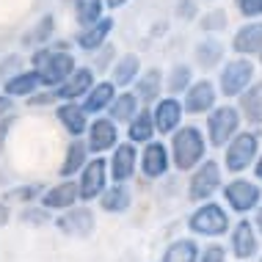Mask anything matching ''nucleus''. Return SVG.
Here are the masks:
<instances>
[{"label":"nucleus","instance_id":"nucleus-1","mask_svg":"<svg viewBox=\"0 0 262 262\" xmlns=\"http://www.w3.org/2000/svg\"><path fill=\"white\" fill-rule=\"evenodd\" d=\"M207 138L199 124H180L168 136V155H171V168L188 174L193 166L207 158Z\"/></svg>","mask_w":262,"mask_h":262},{"label":"nucleus","instance_id":"nucleus-2","mask_svg":"<svg viewBox=\"0 0 262 262\" xmlns=\"http://www.w3.org/2000/svg\"><path fill=\"white\" fill-rule=\"evenodd\" d=\"M75 67H77V58L72 50L41 45V47H33V53H31V69H36L41 89H55L58 83L67 80Z\"/></svg>","mask_w":262,"mask_h":262},{"label":"nucleus","instance_id":"nucleus-3","mask_svg":"<svg viewBox=\"0 0 262 262\" xmlns=\"http://www.w3.org/2000/svg\"><path fill=\"white\" fill-rule=\"evenodd\" d=\"M232 226V218H229V210L224 207L221 202H199L193 204L188 215V229L193 237H204V240H218L229 232Z\"/></svg>","mask_w":262,"mask_h":262},{"label":"nucleus","instance_id":"nucleus-4","mask_svg":"<svg viewBox=\"0 0 262 262\" xmlns=\"http://www.w3.org/2000/svg\"><path fill=\"white\" fill-rule=\"evenodd\" d=\"M243 127V116H240L237 105L232 102H215L204 113V138L212 149H224V144Z\"/></svg>","mask_w":262,"mask_h":262},{"label":"nucleus","instance_id":"nucleus-5","mask_svg":"<svg viewBox=\"0 0 262 262\" xmlns=\"http://www.w3.org/2000/svg\"><path fill=\"white\" fill-rule=\"evenodd\" d=\"M262 149V138L257 130H240L224 144V168L229 174H246L251 168L254 158Z\"/></svg>","mask_w":262,"mask_h":262},{"label":"nucleus","instance_id":"nucleus-6","mask_svg":"<svg viewBox=\"0 0 262 262\" xmlns=\"http://www.w3.org/2000/svg\"><path fill=\"white\" fill-rule=\"evenodd\" d=\"M224 185V166L212 158H204L199 166H193L188 171V202L199 204V202H207V199H215L218 190Z\"/></svg>","mask_w":262,"mask_h":262},{"label":"nucleus","instance_id":"nucleus-7","mask_svg":"<svg viewBox=\"0 0 262 262\" xmlns=\"http://www.w3.org/2000/svg\"><path fill=\"white\" fill-rule=\"evenodd\" d=\"M257 77V67H254L251 58L246 55H235L232 61H224L218 67V94L226 97V100H237L246 89L251 86V80Z\"/></svg>","mask_w":262,"mask_h":262},{"label":"nucleus","instance_id":"nucleus-8","mask_svg":"<svg viewBox=\"0 0 262 262\" xmlns=\"http://www.w3.org/2000/svg\"><path fill=\"white\" fill-rule=\"evenodd\" d=\"M218 193H224L226 210L237 212V215H249L262 202V185L257 180H246L243 174H235L229 182H224Z\"/></svg>","mask_w":262,"mask_h":262},{"label":"nucleus","instance_id":"nucleus-9","mask_svg":"<svg viewBox=\"0 0 262 262\" xmlns=\"http://www.w3.org/2000/svg\"><path fill=\"white\" fill-rule=\"evenodd\" d=\"M77 182V196H80V202H97V196L102 193L105 188H108L111 177H108V158H102V155H91L86 160V166L77 171L75 177Z\"/></svg>","mask_w":262,"mask_h":262},{"label":"nucleus","instance_id":"nucleus-10","mask_svg":"<svg viewBox=\"0 0 262 262\" xmlns=\"http://www.w3.org/2000/svg\"><path fill=\"white\" fill-rule=\"evenodd\" d=\"M83 141H86L91 155H108L113 146L122 141V130H119V124L113 122L111 116L97 113V116L89 119V127H86V133H83Z\"/></svg>","mask_w":262,"mask_h":262},{"label":"nucleus","instance_id":"nucleus-11","mask_svg":"<svg viewBox=\"0 0 262 262\" xmlns=\"http://www.w3.org/2000/svg\"><path fill=\"white\" fill-rule=\"evenodd\" d=\"M229 246H226V251H229V257H235L237 262H249L259 254V235L257 229H254L251 218L243 215L240 221H232L229 226Z\"/></svg>","mask_w":262,"mask_h":262},{"label":"nucleus","instance_id":"nucleus-12","mask_svg":"<svg viewBox=\"0 0 262 262\" xmlns=\"http://www.w3.org/2000/svg\"><path fill=\"white\" fill-rule=\"evenodd\" d=\"M53 224H55V229L67 237H89V235H94V229H97L94 210H91L89 204H80V202L72 204V207H67V210H61Z\"/></svg>","mask_w":262,"mask_h":262},{"label":"nucleus","instance_id":"nucleus-13","mask_svg":"<svg viewBox=\"0 0 262 262\" xmlns=\"http://www.w3.org/2000/svg\"><path fill=\"white\" fill-rule=\"evenodd\" d=\"M218 86L215 80H210V77H199L180 94V102H182V111H185V116H204L212 105L218 102Z\"/></svg>","mask_w":262,"mask_h":262},{"label":"nucleus","instance_id":"nucleus-14","mask_svg":"<svg viewBox=\"0 0 262 262\" xmlns=\"http://www.w3.org/2000/svg\"><path fill=\"white\" fill-rule=\"evenodd\" d=\"M138 171L146 180H163L171 171V155H168V144L160 138H152L138 146Z\"/></svg>","mask_w":262,"mask_h":262},{"label":"nucleus","instance_id":"nucleus-15","mask_svg":"<svg viewBox=\"0 0 262 262\" xmlns=\"http://www.w3.org/2000/svg\"><path fill=\"white\" fill-rule=\"evenodd\" d=\"M108 177L111 182H130L138 171V146L133 141H119L108 152Z\"/></svg>","mask_w":262,"mask_h":262},{"label":"nucleus","instance_id":"nucleus-16","mask_svg":"<svg viewBox=\"0 0 262 262\" xmlns=\"http://www.w3.org/2000/svg\"><path fill=\"white\" fill-rule=\"evenodd\" d=\"M149 108H152V122H155V133L158 136H171L177 127L182 124V119H185L180 97H171V94H163Z\"/></svg>","mask_w":262,"mask_h":262},{"label":"nucleus","instance_id":"nucleus-17","mask_svg":"<svg viewBox=\"0 0 262 262\" xmlns=\"http://www.w3.org/2000/svg\"><path fill=\"white\" fill-rule=\"evenodd\" d=\"M113 25H116V19H113L111 14H102V17L97 19V23L77 28V33L72 36V45L77 47V50H83V53H94V50H100L105 41L111 39Z\"/></svg>","mask_w":262,"mask_h":262},{"label":"nucleus","instance_id":"nucleus-18","mask_svg":"<svg viewBox=\"0 0 262 262\" xmlns=\"http://www.w3.org/2000/svg\"><path fill=\"white\" fill-rule=\"evenodd\" d=\"M77 202H80V196H77L75 177H69V180H58L55 185L41 190V196H39V204H41V207H47L50 212H61V210L77 204Z\"/></svg>","mask_w":262,"mask_h":262},{"label":"nucleus","instance_id":"nucleus-19","mask_svg":"<svg viewBox=\"0 0 262 262\" xmlns=\"http://www.w3.org/2000/svg\"><path fill=\"white\" fill-rule=\"evenodd\" d=\"M94 80H97V72H94V69L77 63L72 72H69L67 80L55 86V97H58V102H61V100H77V102H80L83 94H86V91L94 86Z\"/></svg>","mask_w":262,"mask_h":262},{"label":"nucleus","instance_id":"nucleus-20","mask_svg":"<svg viewBox=\"0 0 262 262\" xmlns=\"http://www.w3.org/2000/svg\"><path fill=\"white\" fill-rule=\"evenodd\" d=\"M229 50L235 55H246V58H257L262 50V19H249L246 25H240L232 33Z\"/></svg>","mask_w":262,"mask_h":262},{"label":"nucleus","instance_id":"nucleus-21","mask_svg":"<svg viewBox=\"0 0 262 262\" xmlns=\"http://www.w3.org/2000/svg\"><path fill=\"white\" fill-rule=\"evenodd\" d=\"M130 91L138 97L141 105H155L166 91H163V69L160 67H146L141 69L138 77L133 80Z\"/></svg>","mask_w":262,"mask_h":262},{"label":"nucleus","instance_id":"nucleus-22","mask_svg":"<svg viewBox=\"0 0 262 262\" xmlns=\"http://www.w3.org/2000/svg\"><path fill=\"white\" fill-rule=\"evenodd\" d=\"M55 119H58V124L63 127V133L69 138H77L86 133L91 116L83 111V105L77 100H61V102H55Z\"/></svg>","mask_w":262,"mask_h":262},{"label":"nucleus","instance_id":"nucleus-23","mask_svg":"<svg viewBox=\"0 0 262 262\" xmlns=\"http://www.w3.org/2000/svg\"><path fill=\"white\" fill-rule=\"evenodd\" d=\"M97 202H100V210L108 215H124L133 207L136 196L130 190V182H108V188L97 196Z\"/></svg>","mask_w":262,"mask_h":262},{"label":"nucleus","instance_id":"nucleus-24","mask_svg":"<svg viewBox=\"0 0 262 262\" xmlns=\"http://www.w3.org/2000/svg\"><path fill=\"white\" fill-rule=\"evenodd\" d=\"M226 61V45L215 36H204L202 41H196L193 47V63L202 69V72H210V69H218Z\"/></svg>","mask_w":262,"mask_h":262},{"label":"nucleus","instance_id":"nucleus-25","mask_svg":"<svg viewBox=\"0 0 262 262\" xmlns=\"http://www.w3.org/2000/svg\"><path fill=\"white\" fill-rule=\"evenodd\" d=\"M141 69H144V63H141V58H138L136 53H122V55H116V61L111 63L108 80L116 89H130Z\"/></svg>","mask_w":262,"mask_h":262},{"label":"nucleus","instance_id":"nucleus-26","mask_svg":"<svg viewBox=\"0 0 262 262\" xmlns=\"http://www.w3.org/2000/svg\"><path fill=\"white\" fill-rule=\"evenodd\" d=\"M39 89H41V80L36 69H17L9 77H3V94L14 97V100H25V97H31Z\"/></svg>","mask_w":262,"mask_h":262},{"label":"nucleus","instance_id":"nucleus-27","mask_svg":"<svg viewBox=\"0 0 262 262\" xmlns=\"http://www.w3.org/2000/svg\"><path fill=\"white\" fill-rule=\"evenodd\" d=\"M124 138L133 141L136 146L146 144V141L158 138V133H155V122H152V108L149 105H141L136 111V116L130 119V122L124 124Z\"/></svg>","mask_w":262,"mask_h":262},{"label":"nucleus","instance_id":"nucleus-28","mask_svg":"<svg viewBox=\"0 0 262 262\" xmlns=\"http://www.w3.org/2000/svg\"><path fill=\"white\" fill-rule=\"evenodd\" d=\"M116 86L105 77V80H94V86H91L86 94H83V100H80V105H83V111L89 113V116H97V113H105L108 111V105H111V100L116 97Z\"/></svg>","mask_w":262,"mask_h":262},{"label":"nucleus","instance_id":"nucleus-29","mask_svg":"<svg viewBox=\"0 0 262 262\" xmlns=\"http://www.w3.org/2000/svg\"><path fill=\"white\" fill-rule=\"evenodd\" d=\"M237 111L246 124L262 127V80H251V86L237 97Z\"/></svg>","mask_w":262,"mask_h":262},{"label":"nucleus","instance_id":"nucleus-30","mask_svg":"<svg viewBox=\"0 0 262 262\" xmlns=\"http://www.w3.org/2000/svg\"><path fill=\"white\" fill-rule=\"evenodd\" d=\"M89 158H91V152H89V146H86V141H83V136L69 138L67 152H63V160H61V166H58V177H61V180L77 177V171L86 166Z\"/></svg>","mask_w":262,"mask_h":262},{"label":"nucleus","instance_id":"nucleus-31","mask_svg":"<svg viewBox=\"0 0 262 262\" xmlns=\"http://www.w3.org/2000/svg\"><path fill=\"white\" fill-rule=\"evenodd\" d=\"M138 108H141L138 97L133 94L130 89H119V91H116V97H113L111 105H108V111H105V116H111L113 122L122 127V124H127L133 116H136V111H138Z\"/></svg>","mask_w":262,"mask_h":262},{"label":"nucleus","instance_id":"nucleus-32","mask_svg":"<svg viewBox=\"0 0 262 262\" xmlns=\"http://www.w3.org/2000/svg\"><path fill=\"white\" fill-rule=\"evenodd\" d=\"M193 83V67L190 63H171V69L163 72V91L171 97H180Z\"/></svg>","mask_w":262,"mask_h":262},{"label":"nucleus","instance_id":"nucleus-33","mask_svg":"<svg viewBox=\"0 0 262 262\" xmlns=\"http://www.w3.org/2000/svg\"><path fill=\"white\" fill-rule=\"evenodd\" d=\"M199 257V240L193 235L190 237H177L163 249L160 262H196Z\"/></svg>","mask_w":262,"mask_h":262},{"label":"nucleus","instance_id":"nucleus-34","mask_svg":"<svg viewBox=\"0 0 262 262\" xmlns=\"http://www.w3.org/2000/svg\"><path fill=\"white\" fill-rule=\"evenodd\" d=\"M53 36H55V17L53 14H41L36 19V25L28 33H23V45L25 47H41V45H50Z\"/></svg>","mask_w":262,"mask_h":262},{"label":"nucleus","instance_id":"nucleus-35","mask_svg":"<svg viewBox=\"0 0 262 262\" xmlns=\"http://www.w3.org/2000/svg\"><path fill=\"white\" fill-rule=\"evenodd\" d=\"M102 14H105V3H102V0H72V17H75L77 28L97 23Z\"/></svg>","mask_w":262,"mask_h":262},{"label":"nucleus","instance_id":"nucleus-36","mask_svg":"<svg viewBox=\"0 0 262 262\" xmlns=\"http://www.w3.org/2000/svg\"><path fill=\"white\" fill-rule=\"evenodd\" d=\"M47 185L45 182H25V185H14L11 190H6L3 193V202H9V204H33V202H39V196H41V190H45Z\"/></svg>","mask_w":262,"mask_h":262},{"label":"nucleus","instance_id":"nucleus-37","mask_svg":"<svg viewBox=\"0 0 262 262\" xmlns=\"http://www.w3.org/2000/svg\"><path fill=\"white\" fill-rule=\"evenodd\" d=\"M17 221L25 226H47V224H53V212L47 207H41L39 202L23 204V210L17 212Z\"/></svg>","mask_w":262,"mask_h":262},{"label":"nucleus","instance_id":"nucleus-38","mask_svg":"<svg viewBox=\"0 0 262 262\" xmlns=\"http://www.w3.org/2000/svg\"><path fill=\"white\" fill-rule=\"evenodd\" d=\"M196 23H199V31L202 33L215 36L218 31H224V28L229 25V17H226L224 9H210V11H202L199 17H196Z\"/></svg>","mask_w":262,"mask_h":262},{"label":"nucleus","instance_id":"nucleus-39","mask_svg":"<svg viewBox=\"0 0 262 262\" xmlns=\"http://www.w3.org/2000/svg\"><path fill=\"white\" fill-rule=\"evenodd\" d=\"M89 55H91V63H89V67L94 69V72H108L111 63L116 61V47L105 41L100 50H94V53H89Z\"/></svg>","mask_w":262,"mask_h":262},{"label":"nucleus","instance_id":"nucleus-40","mask_svg":"<svg viewBox=\"0 0 262 262\" xmlns=\"http://www.w3.org/2000/svg\"><path fill=\"white\" fill-rule=\"evenodd\" d=\"M196 262H229V251H226L224 243H218V240H212L207 246H199V257Z\"/></svg>","mask_w":262,"mask_h":262},{"label":"nucleus","instance_id":"nucleus-41","mask_svg":"<svg viewBox=\"0 0 262 262\" xmlns=\"http://www.w3.org/2000/svg\"><path fill=\"white\" fill-rule=\"evenodd\" d=\"M55 102H58L55 89H39V91H33L31 97H25L28 108H55Z\"/></svg>","mask_w":262,"mask_h":262},{"label":"nucleus","instance_id":"nucleus-42","mask_svg":"<svg viewBox=\"0 0 262 262\" xmlns=\"http://www.w3.org/2000/svg\"><path fill=\"white\" fill-rule=\"evenodd\" d=\"M174 17L182 19V23H193V19L199 17V3H196V0H177Z\"/></svg>","mask_w":262,"mask_h":262},{"label":"nucleus","instance_id":"nucleus-43","mask_svg":"<svg viewBox=\"0 0 262 262\" xmlns=\"http://www.w3.org/2000/svg\"><path fill=\"white\" fill-rule=\"evenodd\" d=\"M235 9L243 19H259L262 17V0H235Z\"/></svg>","mask_w":262,"mask_h":262},{"label":"nucleus","instance_id":"nucleus-44","mask_svg":"<svg viewBox=\"0 0 262 262\" xmlns=\"http://www.w3.org/2000/svg\"><path fill=\"white\" fill-rule=\"evenodd\" d=\"M14 122H17V113H6V116L0 119V155H3L6 144H9V136H11Z\"/></svg>","mask_w":262,"mask_h":262},{"label":"nucleus","instance_id":"nucleus-45","mask_svg":"<svg viewBox=\"0 0 262 262\" xmlns=\"http://www.w3.org/2000/svg\"><path fill=\"white\" fill-rule=\"evenodd\" d=\"M14 105H17V100H14V97H9V94H3V91H0V119H3L6 113H14Z\"/></svg>","mask_w":262,"mask_h":262},{"label":"nucleus","instance_id":"nucleus-46","mask_svg":"<svg viewBox=\"0 0 262 262\" xmlns=\"http://www.w3.org/2000/svg\"><path fill=\"white\" fill-rule=\"evenodd\" d=\"M11 215H14V212H11V204L0 199V226H6V224H9V221H11Z\"/></svg>","mask_w":262,"mask_h":262},{"label":"nucleus","instance_id":"nucleus-47","mask_svg":"<svg viewBox=\"0 0 262 262\" xmlns=\"http://www.w3.org/2000/svg\"><path fill=\"white\" fill-rule=\"evenodd\" d=\"M251 171H254V180L262 185V149H259V155L254 158V163H251Z\"/></svg>","mask_w":262,"mask_h":262},{"label":"nucleus","instance_id":"nucleus-48","mask_svg":"<svg viewBox=\"0 0 262 262\" xmlns=\"http://www.w3.org/2000/svg\"><path fill=\"white\" fill-rule=\"evenodd\" d=\"M251 224H254V229H257V235L262 237V202L254 207V218H251Z\"/></svg>","mask_w":262,"mask_h":262},{"label":"nucleus","instance_id":"nucleus-49","mask_svg":"<svg viewBox=\"0 0 262 262\" xmlns=\"http://www.w3.org/2000/svg\"><path fill=\"white\" fill-rule=\"evenodd\" d=\"M105 3V9H111V11H119V9H124L130 0H102Z\"/></svg>","mask_w":262,"mask_h":262},{"label":"nucleus","instance_id":"nucleus-50","mask_svg":"<svg viewBox=\"0 0 262 262\" xmlns=\"http://www.w3.org/2000/svg\"><path fill=\"white\" fill-rule=\"evenodd\" d=\"M257 61H259V67H262V50L257 53Z\"/></svg>","mask_w":262,"mask_h":262},{"label":"nucleus","instance_id":"nucleus-51","mask_svg":"<svg viewBox=\"0 0 262 262\" xmlns=\"http://www.w3.org/2000/svg\"><path fill=\"white\" fill-rule=\"evenodd\" d=\"M257 262H262V249H259V254H257Z\"/></svg>","mask_w":262,"mask_h":262},{"label":"nucleus","instance_id":"nucleus-52","mask_svg":"<svg viewBox=\"0 0 262 262\" xmlns=\"http://www.w3.org/2000/svg\"><path fill=\"white\" fill-rule=\"evenodd\" d=\"M259 138H262V133H259Z\"/></svg>","mask_w":262,"mask_h":262}]
</instances>
